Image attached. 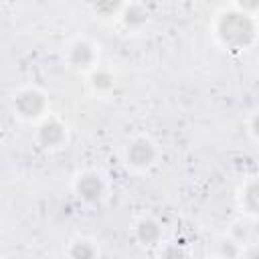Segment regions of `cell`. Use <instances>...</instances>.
I'll return each mask as SVG.
<instances>
[{
	"mask_svg": "<svg viewBox=\"0 0 259 259\" xmlns=\"http://www.w3.org/2000/svg\"><path fill=\"white\" fill-rule=\"evenodd\" d=\"M255 20L251 14H245L241 10H229L219 14L214 34L227 47L229 51H247L255 42Z\"/></svg>",
	"mask_w": 259,
	"mask_h": 259,
	"instance_id": "6da1fadb",
	"label": "cell"
},
{
	"mask_svg": "<svg viewBox=\"0 0 259 259\" xmlns=\"http://www.w3.org/2000/svg\"><path fill=\"white\" fill-rule=\"evenodd\" d=\"M12 107H14L16 115L26 121L42 119L47 115L45 113L47 111V95L34 87H26L12 97Z\"/></svg>",
	"mask_w": 259,
	"mask_h": 259,
	"instance_id": "7a4b0ae2",
	"label": "cell"
},
{
	"mask_svg": "<svg viewBox=\"0 0 259 259\" xmlns=\"http://www.w3.org/2000/svg\"><path fill=\"white\" fill-rule=\"evenodd\" d=\"M160 158V150L156 148V144L146 138V136H140L136 140H132L125 148V162L127 166H132L134 170H150L152 166H156Z\"/></svg>",
	"mask_w": 259,
	"mask_h": 259,
	"instance_id": "3957f363",
	"label": "cell"
},
{
	"mask_svg": "<svg viewBox=\"0 0 259 259\" xmlns=\"http://www.w3.org/2000/svg\"><path fill=\"white\" fill-rule=\"evenodd\" d=\"M97 59H99V51L87 38H77L67 53L69 65L77 71H93L97 67Z\"/></svg>",
	"mask_w": 259,
	"mask_h": 259,
	"instance_id": "277c9868",
	"label": "cell"
},
{
	"mask_svg": "<svg viewBox=\"0 0 259 259\" xmlns=\"http://www.w3.org/2000/svg\"><path fill=\"white\" fill-rule=\"evenodd\" d=\"M36 140L47 150L61 148L67 142V127L63 121H59L55 117H42V121L36 130Z\"/></svg>",
	"mask_w": 259,
	"mask_h": 259,
	"instance_id": "5b68a950",
	"label": "cell"
},
{
	"mask_svg": "<svg viewBox=\"0 0 259 259\" xmlns=\"http://www.w3.org/2000/svg\"><path fill=\"white\" fill-rule=\"evenodd\" d=\"M75 194L83 202H99L105 194V184L101 174L97 172H83L75 180Z\"/></svg>",
	"mask_w": 259,
	"mask_h": 259,
	"instance_id": "8992f818",
	"label": "cell"
},
{
	"mask_svg": "<svg viewBox=\"0 0 259 259\" xmlns=\"http://www.w3.org/2000/svg\"><path fill=\"white\" fill-rule=\"evenodd\" d=\"M136 237L140 241V245L144 247H154L162 241V227L156 219L152 217H144L136 223Z\"/></svg>",
	"mask_w": 259,
	"mask_h": 259,
	"instance_id": "52a82bcc",
	"label": "cell"
},
{
	"mask_svg": "<svg viewBox=\"0 0 259 259\" xmlns=\"http://www.w3.org/2000/svg\"><path fill=\"white\" fill-rule=\"evenodd\" d=\"M89 87L93 89V93L97 95H105L115 87V75L109 69L103 67H95L89 75Z\"/></svg>",
	"mask_w": 259,
	"mask_h": 259,
	"instance_id": "ba28073f",
	"label": "cell"
},
{
	"mask_svg": "<svg viewBox=\"0 0 259 259\" xmlns=\"http://www.w3.org/2000/svg\"><path fill=\"white\" fill-rule=\"evenodd\" d=\"M241 206L245 208V212L259 217V178L249 180L241 188Z\"/></svg>",
	"mask_w": 259,
	"mask_h": 259,
	"instance_id": "9c48e42d",
	"label": "cell"
},
{
	"mask_svg": "<svg viewBox=\"0 0 259 259\" xmlns=\"http://www.w3.org/2000/svg\"><path fill=\"white\" fill-rule=\"evenodd\" d=\"M121 22L127 28L136 30V28H140V26H144L148 22V14H146V10L142 6L130 4V6H123V10H121Z\"/></svg>",
	"mask_w": 259,
	"mask_h": 259,
	"instance_id": "30bf717a",
	"label": "cell"
},
{
	"mask_svg": "<svg viewBox=\"0 0 259 259\" xmlns=\"http://www.w3.org/2000/svg\"><path fill=\"white\" fill-rule=\"evenodd\" d=\"M71 257H95L99 251H97V247L91 243V241H87V239H79V241H75V243H71V249L67 251Z\"/></svg>",
	"mask_w": 259,
	"mask_h": 259,
	"instance_id": "8fae6325",
	"label": "cell"
},
{
	"mask_svg": "<svg viewBox=\"0 0 259 259\" xmlns=\"http://www.w3.org/2000/svg\"><path fill=\"white\" fill-rule=\"evenodd\" d=\"M95 10L103 16H111L123 10V0H93Z\"/></svg>",
	"mask_w": 259,
	"mask_h": 259,
	"instance_id": "7c38bea8",
	"label": "cell"
},
{
	"mask_svg": "<svg viewBox=\"0 0 259 259\" xmlns=\"http://www.w3.org/2000/svg\"><path fill=\"white\" fill-rule=\"evenodd\" d=\"M235 8L245 14H255L259 10V0H235Z\"/></svg>",
	"mask_w": 259,
	"mask_h": 259,
	"instance_id": "4fadbf2b",
	"label": "cell"
},
{
	"mask_svg": "<svg viewBox=\"0 0 259 259\" xmlns=\"http://www.w3.org/2000/svg\"><path fill=\"white\" fill-rule=\"evenodd\" d=\"M249 132L253 136L255 142H259V111H255L251 115V121H249Z\"/></svg>",
	"mask_w": 259,
	"mask_h": 259,
	"instance_id": "5bb4252c",
	"label": "cell"
}]
</instances>
